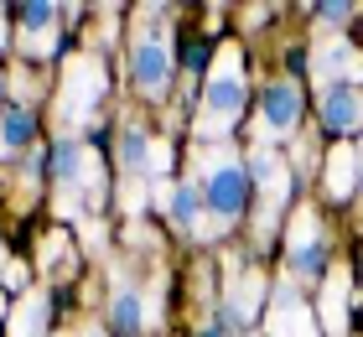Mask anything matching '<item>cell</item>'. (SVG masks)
<instances>
[{"mask_svg": "<svg viewBox=\"0 0 363 337\" xmlns=\"http://www.w3.org/2000/svg\"><path fill=\"white\" fill-rule=\"evenodd\" d=\"M16 42L26 47L31 57H47L57 42V6H42V0H31V6H16Z\"/></svg>", "mask_w": 363, "mask_h": 337, "instance_id": "5bb4252c", "label": "cell"}, {"mask_svg": "<svg viewBox=\"0 0 363 337\" xmlns=\"http://www.w3.org/2000/svg\"><path fill=\"white\" fill-rule=\"evenodd\" d=\"M250 182L259 187V218H265L259 228H270V218L286 208V197H291V166L275 156V145L250 150Z\"/></svg>", "mask_w": 363, "mask_h": 337, "instance_id": "9c48e42d", "label": "cell"}, {"mask_svg": "<svg viewBox=\"0 0 363 337\" xmlns=\"http://www.w3.org/2000/svg\"><path fill=\"white\" fill-rule=\"evenodd\" d=\"M0 316H6V285H0Z\"/></svg>", "mask_w": 363, "mask_h": 337, "instance_id": "d4e9b609", "label": "cell"}, {"mask_svg": "<svg viewBox=\"0 0 363 337\" xmlns=\"http://www.w3.org/2000/svg\"><path fill=\"white\" fill-rule=\"evenodd\" d=\"M172 31L161 26V11H145L135 21V37H130V83L145 99H161L172 83Z\"/></svg>", "mask_w": 363, "mask_h": 337, "instance_id": "277c9868", "label": "cell"}, {"mask_svg": "<svg viewBox=\"0 0 363 337\" xmlns=\"http://www.w3.org/2000/svg\"><path fill=\"white\" fill-rule=\"evenodd\" d=\"M47 322H52V296L26 291L21 306L11 311V337H47Z\"/></svg>", "mask_w": 363, "mask_h": 337, "instance_id": "ac0fdd59", "label": "cell"}, {"mask_svg": "<svg viewBox=\"0 0 363 337\" xmlns=\"http://www.w3.org/2000/svg\"><path fill=\"white\" fill-rule=\"evenodd\" d=\"M301 109H306V99H301V83L296 78L265 83V94H259V125H255L259 145H275V140H286V135H296Z\"/></svg>", "mask_w": 363, "mask_h": 337, "instance_id": "52a82bcc", "label": "cell"}, {"mask_svg": "<svg viewBox=\"0 0 363 337\" xmlns=\"http://www.w3.org/2000/svg\"><path fill=\"white\" fill-rule=\"evenodd\" d=\"M270 301V285L265 275L250 265V260H228V285H223V322L228 327H250Z\"/></svg>", "mask_w": 363, "mask_h": 337, "instance_id": "ba28073f", "label": "cell"}, {"mask_svg": "<svg viewBox=\"0 0 363 337\" xmlns=\"http://www.w3.org/2000/svg\"><path fill=\"white\" fill-rule=\"evenodd\" d=\"M265 311H270V337H322L317 332V316H311L306 296H301V285H296L291 275L275 280Z\"/></svg>", "mask_w": 363, "mask_h": 337, "instance_id": "30bf717a", "label": "cell"}, {"mask_svg": "<svg viewBox=\"0 0 363 337\" xmlns=\"http://www.w3.org/2000/svg\"><path fill=\"white\" fill-rule=\"evenodd\" d=\"M31 130H37V120H31V109L11 104L6 114H0V156H21V150L31 145Z\"/></svg>", "mask_w": 363, "mask_h": 337, "instance_id": "d6986e66", "label": "cell"}, {"mask_svg": "<svg viewBox=\"0 0 363 337\" xmlns=\"http://www.w3.org/2000/svg\"><path fill=\"white\" fill-rule=\"evenodd\" d=\"M0 285H6V291H21V285H26L21 260H6V255H0Z\"/></svg>", "mask_w": 363, "mask_h": 337, "instance_id": "7402d4cb", "label": "cell"}, {"mask_svg": "<svg viewBox=\"0 0 363 337\" xmlns=\"http://www.w3.org/2000/svg\"><path fill=\"white\" fill-rule=\"evenodd\" d=\"M311 73H317L322 89H358V83H363V53H358L353 42L333 37V42L317 47V62H311Z\"/></svg>", "mask_w": 363, "mask_h": 337, "instance_id": "7c38bea8", "label": "cell"}, {"mask_svg": "<svg viewBox=\"0 0 363 337\" xmlns=\"http://www.w3.org/2000/svg\"><path fill=\"white\" fill-rule=\"evenodd\" d=\"M0 47H6V26H0Z\"/></svg>", "mask_w": 363, "mask_h": 337, "instance_id": "4316f807", "label": "cell"}, {"mask_svg": "<svg viewBox=\"0 0 363 337\" xmlns=\"http://www.w3.org/2000/svg\"><path fill=\"white\" fill-rule=\"evenodd\" d=\"M0 99H6V83H0ZM0 114H6V104H0Z\"/></svg>", "mask_w": 363, "mask_h": 337, "instance_id": "484cf974", "label": "cell"}, {"mask_svg": "<svg viewBox=\"0 0 363 337\" xmlns=\"http://www.w3.org/2000/svg\"><path fill=\"white\" fill-rule=\"evenodd\" d=\"M47 172L57 182V213H94L104 202V156L94 145L62 135L47 156Z\"/></svg>", "mask_w": 363, "mask_h": 337, "instance_id": "3957f363", "label": "cell"}, {"mask_svg": "<svg viewBox=\"0 0 363 337\" xmlns=\"http://www.w3.org/2000/svg\"><path fill=\"white\" fill-rule=\"evenodd\" d=\"M322 125L337 140L358 135L363 130V94L358 89H322Z\"/></svg>", "mask_w": 363, "mask_h": 337, "instance_id": "9a60e30c", "label": "cell"}, {"mask_svg": "<svg viewBox=\"0 0 363 337\" xmlns=\"http://www.w3.org/2000/svg\"><path fill=\"white\" fill-rule=\"evenodd\" d=\"M322 322H327V332L333 337H342L348 332V275H327V291H322Z\"/></svg>", "mask_w": 363, "mask_h": 337, "instance_id": "ffe728a7", "label": "cell"}, {"mask_svg": "<svg viewBox=\"0 0 363 337\" xmlns=\"http://www.w3.org/2000/svg\"><path fill=\"white\" fill-rule=\"evenodd\" d=\"M358 177H363V156H358Z\"/></svg>", "mask_w": 363, "mask_h": 337, "instance_id": "83f0119b", "label": "cell"}, {"mask_svg": "<svg viewBox=\"0 0 363 337\" xmlns=\"http://www.w3.org/2000/svg\"><path fill=\"white\" fill-rule=\"evenodd\" d=\"M197 337H228V322H223V316H218V322H208L203 332H197Z\"/></svg>", "mask_w": 363, "mask_h": 337, "instance_id": "603a6c76", "label": "cell"}, {"mask_svg": "<svg viewBox=\"0 0 363 337\" xmlns=\"http://www.w3.org/2000/svg\"><path fill=\"white\" fill-rule=\"evenodd\" d=\"M114 156L125 166V182H145L156 166V135H145L140 125H125L120 140H114Z\"/></svg>", "mask_w": 363, "mask_h": 337, "instance_id": "2e32d148", "label": "cell"}, {"mask_svg": "<svg viewBox=\"0 0 363 337\" xmlns=\"http://www.w3.org/2000/svg\"><path fill=\"white\" fill-rule=\"evenodd\" d=\"M192 182H197V192H203L208 233H223L244 218V202H250V161L228 140L197 150V177Z\"/></svg>", "mask_w": 363, "mask_h": 337, "instance_id": "6da1fadb", "label": "cell"}, {"mask_svg": "<svg viewBox=\"0 0 363 337\" xmlns=\"http://www.w3.org/2000/svg\"><path fill=\"white\" fill-rule=\"evenodd\" d=\"M78 337H109L104 327H84V332H78Z\"/></svg>", "mask_w": 363, "mask_h": 337, "instance_id": "cb8c5ba5", "label": "cell"}, {"mask_svg": "<svg viewBox=\"0 0 363 337\" xmlns=\"http://www.w3.org/2000/svg\"><path fill=\"white\" fill-rule=\"evenodd\" d=\"M244 99H250V78H244L239 47H218V57L208 67V83H203V104H197V140L218 145L244 120Z\"/></svg>", "mask_w": 363, "mask_h": 337, "instance_id": "7a4b0ae2", "label": "cell"}, {"mask_svg": "<svg viewBox=\"0 0 363 337\" xmlns=\"http://www.w3.org/2000/svg\"><path fill=\"white\" fill-rule=\"evenodd\" d=\"M156 202L161 213L172 218L177 233H187V239H208V213H203V192H197V182H161L156 187Z\"/></svg>", "mask_w": 363, "mask_h": 337, "instance_id": "8fae6325", "label": "cell"}, {"mask_svg": "<svg viewBox=\"0 0 363 337\" xmlns=\"http://www.w3.org/2000/svg\"><path fill=\"white\" fill-rule=\"evenodd\" d=\"M286 275L296 285L327 275V228H322L317 208H296L291 228H286Z\"/></svg>", "mask_w": 363, "mask_h": 337, "instance_id": "5b68a950", "label": "cell"}, {"mask_svg": "<svg viewBox=\"0 0 363 337\" xmlns=\"http://www.w3.org/2000/svg\"><path fill=\"white\" fill-rule=\"evenodd\" d=\"M311 16H317V21H322V26H348V21H353V16H358V6H348V0H342V6H317V11H311Z\"/></svg>", "mask_w": 363, "mask_h": 337, "instance_id": "44dd1931", "label": "cell"}, {"mask_svg": "<svg viewBox=\"0 0 363 337\" xmlns=\"http://www.w3.org/2000/svg\"><path fill=\"white\" fill-rule=\"evenodd\" d=\"M109 316H114V327H120L125 337H140L145 327H156V296H140L135 291V280H125V275H114V291H109Z\"/></svg>", "mask_w": 363, "mask_h": 337, "instance_id": "4fadbf2b", "label": "cell"}, {"mask_svg": "<svg viewBox=\"0 0 363 337\" xmlns=\"http://www.w3.org/2000/svg\"><path fill=\"white\" fill-rule=\"evenodd\" d=\"M358 187H363V177H358V150H353L348 140H337V150L327 156V197L348 202Z\"/></svg>", "mask_w": 363, "mask_h": 337, "instance_id": "e0dca14e", "label": "cell"}, {"mask_svg": "<svg viewBox=\"0 0 363 337\" xmlns=\"http://www.w3.org/2000/svg\"><path fill=\"white\" fill-rule=\"evenodd\" d=\"M99 104H104V62L89 57V53L68 57V67H62V104H57V114L68 125H89Z\"/></svg>", "mask_w": 363, "mask_h": 337, "instance_id": "8992f818", "label": "cell"}]
</instances>
